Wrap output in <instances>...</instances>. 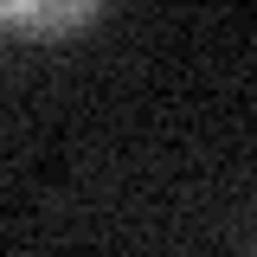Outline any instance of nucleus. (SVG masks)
<instances>
[{
	"mask_svg": "<svg viewBox=\"0 0 257 257\" xmlns=\"http://www.w3.org/2000/svg\"><path fill=\"white\" fill-rule=\"evenodd\" d=\"M84 20H96V7H7V26L13 32H64V26H84Z\"/></svg>",
	"mask_w": 257,
	"mask_h": 257,
	"instance_id": "obj_1",
	"label": "nucleus"
}]
</instances>
